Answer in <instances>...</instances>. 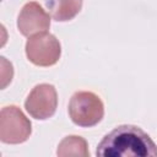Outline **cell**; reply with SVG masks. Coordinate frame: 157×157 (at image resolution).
I'll return each instance as SVG.
<instances>
[{"label":"cell","mask_w":157,"mask_h":157,"mask_svg":"<svg viewBox=\"0 0 157 157\" xmlns=\"http://www.w3.org/2000/svg\"><path fill=\"white\" fill-rule=\"evenodd\" d=\"M96 155L99 157H155L157 146L142 129L135 125H120L101 140Z\"/></svg>","instance_id":"cell-1"},{"label":"cell","mask_w":157,"mask_h":157,"mask_svg":"<svg viewBox=\"0 0 157 157\" xmlns=\"http://www.w3.org/2000/svg\"><path fill=\"white\" fill-rule=\"evenodd\" d=\"M69 115L74 124L81 128L97 125L104 115L102 99L93 92H75L69 102Z\"/></svg>","instance_id":"cell-2"},{"label":"cell","mask_w":157,"mask_h":157,"mask_svg":"<svg viewBox=\"0 0 157 157\" xmlns=\"http://www.w3.org/2000/svg\"><path fill=\"white\" fill-rule=\"evenodd\" d=\"M32 132L29 119L16 105H7L0 113V140L4 144H22Z\"/></svg>","instance_id":"cell-3"},{"label":"cell","mask_w":157,"mask_h":157,"mask_svg":"<svg viewBox=\"0 0 157 157\" xmlns=\"http://www.w3.org/2000/svg\"><path fill=\"white\" fill-rule=\"evenodd\" d=\"M26 55L28 60L37 66H52L60 59L61 47L53 34L40 32L28 37Z\"/></svg>","instance_id":"cell-4"},{"label":"cell","mask_w":157,"mask_h":157,"mask_svg":"<svg viewBox=\"0 0 157 157\" xmlns=\"http://www.w3.org/2000/svg\"><path fill=\"white\" fill-rule=\"evenodd\" d=\"M58 105V94L53 85L40 83L32 88L26 98L27 113L38 120H45L54 115Z\"/></svg>","instance_id":"cell-5"},{"label":"cell","mask_w":157,"mask_h":157,"mask_svg":"<svg viewBox=\"0 0 157 157\" xmlns=\"http://www.w3.org/2000/svg\"><path fill=\"white\" fill-rule=\"evenodd\" d=\"M50 27V16L36 1L23 5L17 18V28L25 37L45 32Z\"/></svg>","instance_id":"cell-6"},{"label":"cell","mask_w":157,"mask_h":157,"mask_svg":"<svg viewBox=\"0 0 157 157\" xmlns=\"http://www.w3.org/2000/svg\"><path fill=\"white\" fill-rule=\"evenodd\" d=\"M45 7L53 20L66 22L81 11L82 0H45Z\"/></svg>","instance_id":"cell-7"},{"label":"cell","mask_w":157,"mask_h":157,"mask_svg":"<svg viewBox=\"0 0 157 157\" xmlns=\"http://www.w3.org/2000/svg\"><path fill=\"white\" fill-rule=\"evenodd\" d=\"M56 155L59 157H70V156L88 157L90 151H88L87 141L83 137L76 136V135L66 136L59 144L58 150H56Z\"/></svg>","instance_id":"cell-8"}]
</instances>
